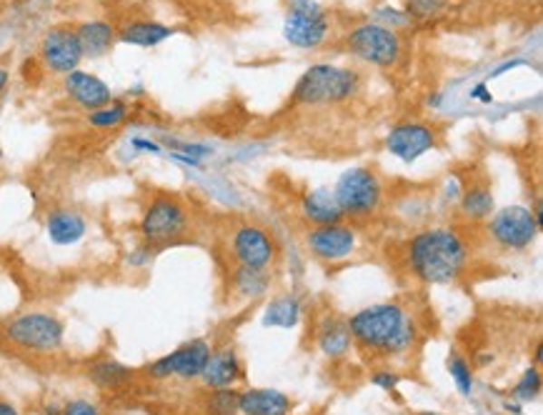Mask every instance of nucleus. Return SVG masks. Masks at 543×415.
Here are the masks:
<instances>
[{
    "mask_svg": "<svg viewBox=\"0 0 543 415\" xmlns=\"http://www.w3.org/2000/svg\"><path fill=\"white\" fill-rule=\"evenodd\" d=\"M470 246L459 228L418 230L406 243V265L426 285H451L469 270Z\"/></svg>",
    "mask_w": 543,
    "mask_h": 415,
    "instance_id": "f257e3e1",
    "label": "nucleus"
},
{
    "mask_svg": "<svg viewBox=\"0 0 543 415\" xmlns=\"http://www.w3.org/2000/svg\"><path fill=\"white\" fill-rule=\"evenodd\" d=\"M348 331L354 343L368 353L398 358L413 351L418 338L416 321L398 303H378L351 315Z\"/></svg>",
    "mask_w": 543,
    "mask_h": 415,
    "instance_id": "f03ea898",
    "label": "nucleus"
},
{
    "mask_svg": "<svg viewBox=\"0 0 543 415\" xmlns=\"http://www.w3.org/2000/svg\"><path fill=\"white\" fill-rule=\"evenodd\" d=\"M193 228L189 203L173 193H153L138 220V236L153 250L180 243Z\"/></svg>",
    "mask_w": 543,
    "mask_h": 415,
    "instance_id": "7ed1b4c3",
    "label": "nucleus"
},
{
    "mask_svg": "<svg viewBox=\"0 0 543 415\" xmlns=\"http://www.w3.org/2000/svg\"><path fill=\"white\" fill-rule=\"evenodd\" d=\"M364 78L354 68L331 65V63H315L305 71L293 88V105H325L344 103L358 95Z\"/></svg>",
    "mask_w": 543,
    "mask_h": 415,
    "instance_id": "20e7f679",
    "label": "nucleus"
},
{
    "mask_svg": "<svg viewBox=\"0 0 543 415\" xmlns=\"http://www.w3.org/2000/svg\"><path fill=\"white\" fill-rule=\"evenodd\" d=\"M3 338L25 353L51 355L63 348L65 325L53 313H18L15 318L3 325Z\"/></svg>",
    "mask_w": 543,
    "mask_h": 415,
    "instance_id": "39448f33",
    "label": "nucleus"
},
{
    "mask_svg": "<svg viewBox=\"0 0 543 415\" xmlns=\"http://www.w3.org/2000/svg\"><path fill=\"white\" fill-rule=\"evenodd\" d=\"M334 196L345 220L373 218L383 206V180L373 168L355 166L338 178Z\"/></svg>",
    "mask_w": 543,
    "mask_h": 415,
    "instance_id": "423d86ee",
    "label": "nucleus"
},
{
    "mask_svg": "<svg viewBox=\"0 0 543 415\" xmlns=\"http://www.w3.org/2000/svg\"><path fill=\"white\" fill-rule=\"evenodd\" d=\"M541 233V218L531 208L506 206L493 210V216L486 220V236L493 240V246L509 253H523L528 250Z\"/></svg>",
    "mask_w": 543,
    "mask_h": 415,
    "instance_id": "0eeeda50",
    "label": "nucleus"
},
{
    "mask_svg": "<svg viewBox=\"0 0 543 415\" xmlns=\"http://www.w3.org/2000/svg\"><path fill=\"white\" fill-rule=\"evenodd\" d=\"M345 51L373 68H393L401 61V35L381 23H364L345 35Z\"/></svg>",
    "mask_w": 543,
    "mask_h": 415,
    "instance_id": "6e6552de",
    "label": "nucleus"
},
{
    "mask_svg": "<svg viewBox=\"0 0 543 415\" xmlns=\"http://www.w3.org/2000/svg\"><path fill=\"white\" fill-rule=\"evenodd\" d=\"M328 31H331V21L315 0H291L288 3L283 38L291 43L293 48L314 51L328 38Z\"/></svg>",
    "mask_w": 543,
    "mask_h": 415,
    "instance_id": "1a4fd4ad",
    "label": "nucleus"
},
{
    "mask_svg": "<svg viewBox=\"0 0 543 415\" xmlns=\"http://www.w3.org/2000/svg\"><path fill=\"white\" fill-rule=\"evenodd\" d=\"M210 343L206 338H196V341L183 343L173 353L160 355L158 361L146 365V375L153 381H168V378H180V381H196L200 373L206 371L208 363Z\"/></svg>",
    "mask_w": 543,
    "mask_h": 415,
    "instance_id": "9d476101",
    "label": "nucleus"
},
{
    "mask_svg": "<svg viewBox=\"0 0 543 415\" xmlns=\"http://www.w3.org/2000/svg\"><path fill=\"white\" fill-rule=\"evenodd\" d=\"M41 63L53 75H68L81 68L83 48L73 25H53L41 38Z\"/></svg>",
    "mask_w": 543,
    "mask_h": 415,
    "instance_id": "9b49d317",
    "label": "nucleus"
},
{
    "mask_svg": "<svg viewBox=\"0 0 543 415\" xmlns=\"http://www.w3.org/2000/svg\"><path fill=\"white\" fill-rule=\"evenodd\" d=\"M230 253L238 265L268 270L278 258V243L271 233L256 223H243L230 236Z\"/></svg>",
    "mask_w": 543,
    "mask_h": 415,
    "instance_id": "f8f14e48",
    "label": "nucleus"
},
{
    "mask_svg": "<svg viewBox=\"0 0 543 415\" xmlns=\"http://www.w3.org/2000/svg\"><path fill=\"white\" fill-rule=\"evenodd\" d=\"M304 243L314 258L324 263H341L351 258L358 248V233L348 220H341V223L311 228L304 236Z\"/></svg>",
    "mask_w": 543,
    "mask_h": 415,
    "instance_id": "ddd939ff",
    "label": "nucleus"
},
{
    "mask_svg": "<svg viewBox=\"0 0 543 415\" xmlns=\"http://www.w3.org/2000/svg\"><path fill=\"white\" fill-rule=\"evenodd\" d=\"M439 146V135L426 123H398L386 138V150L403 163H413Z\"/></svg>",
    "mask_w": 543,
    "mask_h": 415,
    "instance_id": "4468645a",
    "label": "nucleus"
},
{
    "mask_svg": "<svg viewBox=\"0 0 543 415\" xmlns=\"http://www.w3.org/2000/svg\"><path fill=\"white\" fill-rule=\"evenodd\" d=\"M63 91L71 98V103L78 105L85 113H93L98 108H103L113 101V91L111 85L101 81L98 75L85 73V71H73V73L63 75Z\"/></svg>",
    "mask_w": 543,
    "mask_h": 415,
    "instance_id": "2eb2a0df",
    "label": "nucleus"
},
{
    "mask_svg": "<svg viewBox=\"0 0 543 415\" xmlns=\"http://www.w3.org/2000/svg\"><path fill=\"white\" fill-rule=\"evenodd\" d=\"M43 228H45V236L53 246L71 248L88 236V218L75 208L61 206L48 210V216L43 220Z\"/></svg>",
    "mask_w": 543,
    "mask_h": 415,
    "instance_id": "dca6fc26",
    "label": "nucleus"
},
{
    "mask_svg": "<svg viewBox=\"0 0 543 415\" xmlns=\"http://www.w3.org/2000/svg\"><path fill=\"white\" fill-rule=\"evenodd\" d=\"M243 378V363H240L238 353L233 348H220L213 351L206 363V371L200 373V381L210 391H220V388H233Z\"/></svg>",
    "mask_w": 543,
    "mask_h": 415,
    "instance_id": "f3484780",
    "label": "nucleus"
},
{
    "mask_svg": "<svg viewBox=\"0 0 543 415\" xmlns=\"http://www.w3.org/2000/svg\"><path fill=\"white\" fill-rule=\"evenodd\" d=\"M240 415H288L291 413V398L273 388H248L238 393Z\"/></svg>",
    "mask_w": 543,
    "mask_h": 415,
    "instance_id": "a211bd4d",
    "label": "nucleus"
},
{
    "mask_svg": "<svg viewBox=\"0 0 543 415\" xmlns=\"http://www.w3.org/2000/svg\"><path fill=\"white\" fill-rule=\"evenodd\" d=\"M75 33H78L81 48H83V58H103L118 43V28L103 18L83 21L75 28Z\"/></svg>",
    "mask_w": 543,
    "mask_h": 415,
    "instance_id": "6ab92c4d",
    "label": "nucleus"
},
{
    "mask_svg": "<svg viewBox=\"0 0 543 415\" xmlns=\"http://www.w3.org/2000/svg\"><path fill=\"white\" fill-rule=\"evenodd\" d=\"M301 213H304L305 223H311L314 228L345 220L341 208L335 203V196L331 188H314V190H308L301 198Z\"/></svg>",
    "mask_w": 543,
    "mask_h": 415,
    "instance_id": "aec40b11",
    "label": "nucleus"
},
{
    "mask_svg": "<svg viewBox=\"0 0 543 415\" xmlns=\"http://www.w3.org/2000/svg\"><path fill=\"white\" fill-rule=\"evenodd\" d=\"M176 28H170L166 23L158 21H128L123 28H118V43L136 45V48H156L160 43H166Z\"/></svg>",
    "mask_w": 543,
    "mask_h": 415,
    "instance_id": "412c9836",
    "label": "nucleus"
},
{
    "mask_svg": "<svg viewBox=\"0 0 543 415\" xmlns=\"http://www.w3.org/2000/svg\"><path fill=\"white\" fill-rule=\"evenodd\" d=\"M88 378L101 391H121V388L133 383L136 371L131 365L115 361V358H98L88 365Z\"/></svg>",
    "mask_w": 543,
    "mask_h": 415,
    "instance_id": "4be33fe9",
    "label": "nucleus"
},
{
    "mask_svg": "<svg viewBox=\"0 0 543 415\" xmlns=\"http://www.w3.org/2000/svg\"><path fill=\"white\" fill-rule=\"evenodd\" d=\"M354 345L351 331H348V323L334 315H325L321 325H318V348L321 353L328 358H344Z\"/></svg>",
    "mask_w": 543,
    "mask_h": 415,
    "instance_id": "5701e85b",
    "label": "nucleus"
},
{
    "mask_svg": "<svg viewBox=\"0 0 543 415\" xmlns=\"http://www.w3.org/2000/svg\"><path fill=\"white\" fill-rule=\"evenodd\" d=\"M461 216L470 223H483L493 216L496 210V200H493L491 188L486 186H473V188H463L459 200Z\"/></svg>",
    "mask_w": 543,
    "mask_h": 415,
    "instance_id": "b1692460",
    "label": "nucleus"
},
{
    "mask_svg": "<svg viewBox=\"0 0 543 415\" xmlns=\"http://www.w3.org/2000/svg\"><path fill=\"white\" fill-rule=\"evenodd\" d=\"M301 321V303L296 295H278L268 303L263 313V325L266 328H296Z\"/></svg>",
    "mask_w": 543,
    "mask_h": 415,
    "instance_id": "393cba45",
    "label": "nucleus"
},
{
    "mask_svg": "<svg viewBox=\"0 0 543 415\" xmlns=\"http://www.w3.org/2000/svg\"><path fill=\"white\" fill-rule=\"evenodd\" d=\"M233 288H236L240 298L258 301V298H263L266 293L271 291V275H268V270L238 265V268L233 270Z\"/></svg>",
    "mask_w": 543,
    "mask_h": 415,
    "instance_id": "a878e982",
    "label": "nucleus"
},
{
    "mask_svg": "<svg viewBox=\"0 0 543 415\" xmlns=\"http://www.w3.org/2000/svg\"><path fill=\"white\" fill-rule=\"evenodd\" d=\"M128 113H131V108L123 101H111L103 108H98L93 113H88V125L93 128V130H115V128H121V125L128 121Z\"/></svg>",
    "mask_w": 543,
    "mask_h": 415,
    "instance_id": "bb28decb",
    "label": "nucleus"
},
{
    "mask_svg": "<svg viewBox=\"0 0 543 415\" xmlns=\"http://www.w3.org/2000/svg\"><path fill=\"white\" fill-rule=\"evenodd\" d=\"M206 413L208 415H238V391H233V388L210 391L208 401H206Z\"/></svg>",
    "mask_w": 543,
    "mask_h": 415,
    "instance_id": "cd10ccee",
    "label": "nucleus"
},
{
    "mask_svg": "<svg viewBox=\"0 0 543 415\" xmlns=\"http://www.w3.org/2000/svg\"><path fill=\"white\" fill-rule=\"evenodd\" d=\"M449 373L453 378V383L459 388L461 395L469 398L473 393V371H470L469 361L461 353H451L449 355Z\"/></svg>",
    "mask_w": 543,
    "mask_h": 415,
    "instance_id": "c85d7f7f",
    "label": "nucleus"
},
{
    "mask_svg": "<svg viewBox=\"0 0 543 415\" xmlns=\"http://www.w3.org/2000/svg\"><path fill=\"white\" fill-rule=\"evenodd\" d=\"M538 395H541V373H538V365H533L519 378V383L513 388V398H519L521 403H531Z\"/></svg>",
    "mask_w": 543,
    "mask_h": 415,
    "instance_id": "c756f323",
    "label": "nucleus"
},
{
    "mask_svg": "<svg viewBox=\"0 0 543 415\" xmlns=\"http://www.w3.org/2000/svg\"><path fill=\"white\" fill-rule=\"evenodd\" d=\"M449 0H406V13L408 18H416V21H431L441 13L446 11Z\"/></svg>",
    "mask_w": 543,
    "mask_h": 415,
    "instance_id": "7c9ffc66",
    "label": "nucleus"
},
{
    "mask_svg": "<svg viewBox=\"0 0 543 415\" xmlns=\"http://www.w3.org/2000/svg\"><path fill=\"white\" fill-rule=\"evenodd\" d=\"M61 415H103L101 413V408L93 403V401H88V398H73V401H68L63 405V413Z\"/></svg>",
    "mask_w": 543,
    "mask_h": 415,
    "instance_id": "2f4dec72",
    "label": "nucleus"
},
{
    "mask_svg": "<svg viewBox=\"0 0 543 415\" xmlns=\"http://www.w3.org/2000/svg\"><path fill=\"white\" fill-rule=\"evenodd\" d=\"M373 385L376 388H381V391H396L398 383H401V378H398L396 373H391V371H378V373H373Z\"/></svg>",
    "mask_w": 543,
    "mask_h": 415,
    "instance_id": "473e14b6",
    "label": "nucleus"
},
{
    "mask_svg": "<svg viewBox=\"0 0 543 415\" xmlns=\"http://www.w3.org/2000/svg\"><path fill=\"white\" fill-rule=\"evenodd\" d=\"M133 148H138L141 153H153V156H158L163 150L156 140H148V138H133Z\"/></svg>",
    "mask_w": 543,
    "mask_h": 415,
    "instance_id": "72a5a7b5",
    "label": "nucleus"
},
{
    "mask_svg": "<svg viewBox=\"0 0 543 415\" xmlns=\"http://www.w3.org/2000/svg\"><path fill=\"white\" fill-rule=\"evenodd\" d=\"M8 83H11V73H8V68L0 65V98H3V93H5Z\"/></svg>",
    "mask_w": 543,
    "mask_h": 415,
    "instance_id": "f704fd0d",
    "label": "nucleus"
},
{
    "mask_svg": "<svg viewBox=\"0 0 543 415\" xmlns=\"http://www.w3.org/2000/svg\"><path fill=\"white\" fill-rule=\"evenodd\" d=\"M0 415H21V410L8 401H0Z\"/></svg>",
    "mask_w": 543,
    "mask_h": 415,
    "instance_id": "c9c22d12",
    "label": "nucleus"
},
{
    "mask_svg": "<svg viewBox=\"0 0 543 415\" xmlns=\"http://www.w3.org/2000/svg\"><path fill=\"white\" fill-rule=\"evenodd\" d=\"M483 88H486V85H479V88H476V91H473V98H480V101H486V103H491V95L486 93V91H483Z\"/></svg>",
    "mask_w": 543,
    "mask_h": 415,
    "instance_id": "e433bc0d",
    "label": "nucleus"
},
{
    "mask_svg": "<svg viewBox=\"0 0 543 415\" xmlns=\"http://www.w3.org/2000/svg\"><path fill=\"white\" fill-rule=\"evenodd\" d=\"M421 415H436V413H421Z\"/></svg>",
    "mask_w": 543,
    "mask_h": 415,
    "instance_id": "4c0bfd02",
    "label": "nucleus"
}]
</instances>
